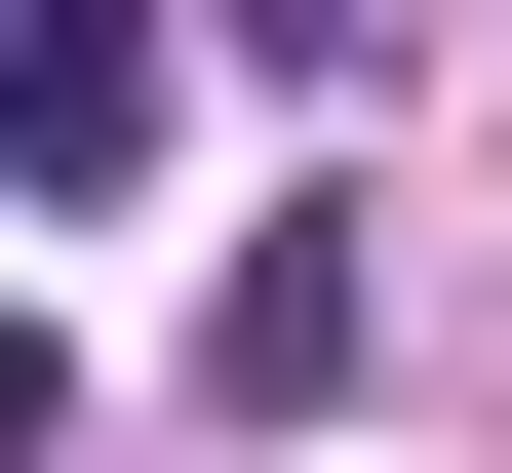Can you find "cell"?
Segmentation results:
<instances>
[{"label": "cell", "instance_id": "3", "mask_svg": "<svg viewBox=\"0 0 512 473\" xmlns=\"http://www.w3.org/2000/svg\"><path fill=\"white\" fill-rule=\"evenodd\" d=\"M40 434H79V355H40V316H0V473H40Z\"/></svg>", "mask_w": 512, "mask_h": 473}, {"label": "cell", "instance_id": "2", "mask_svg": "<svg viewBox=\"0 0 512 473\" xmlns=\"http://www.w3.org/2000/svg\"><path fill=\"white\" fill-rule=\"evenodd\" d=\"M197 395H237V434H316V395H355V237H276L237 316H197Z\"/></svg>", "mask_w": 512, "mask_h": 473}, {"label": "cell", "instance_id": "1", "mask_svg": "<svg viewBox=\"0 0 512 473\" xmlns=\"http://www.w3.org/2000/svg\"><path fill=\"white\" fill-rule=\"evenodd\" d=\"M158 79H197V0H0V198H79V237H119Z\"/></svg>", "mask_w": 512, "mask_h": 473}]
</instances>
